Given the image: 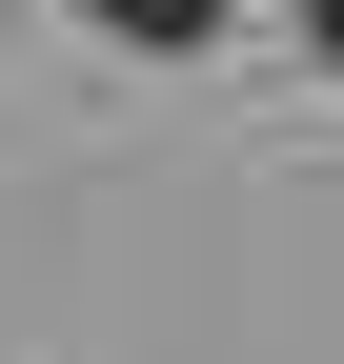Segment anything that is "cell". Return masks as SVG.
<instances>
[{"label":"cell","mask_w":344,"mask_h":364,"mask_svg":"<svg viewBox=\"0 0 344 364\" xmlns=\"http://www.w3.org/2000/svg\"><path fill=\"white\" fill-rule=\"evenodd\" d=\"M324 61H344V0H324Z\"/></svg>","instance_id":"7a4b0ae2"},{"label":"cell","mask_w":344,"mask_h":364,"mask_svg":"<svg viewBox=\"0 0 344 364\" xmlns=\"http://www.w3.org/2000/svg\"><path fill=\"white\" fill-rule=\"evenodd\" d=\"M102 21H122V41H203L223 0H102Z\"/></svg>","instance_id":"6da1fadb"}]
</instances>
